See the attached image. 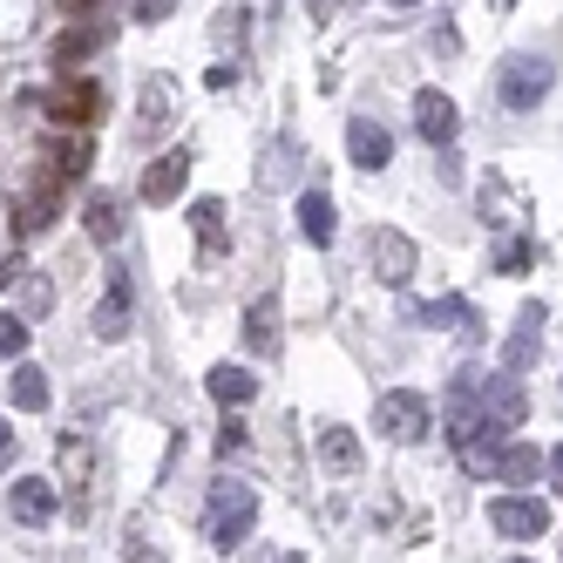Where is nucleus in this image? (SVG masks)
I'll return each instance as SVG.
<instances>
[{"label": "nucleus", "instance_id": "f3484780", "mask_svg": "<svg viewBox=\"0 0 563 563\" xmlns=\"http://www.w3.org/2000/svg\"><path fill=\"white\" fill-rule=\"evenodd\" d=\"M299 231H306V245H333L340 218H333V197L327 190H306L299 197Z\"/></svg>", "mask_w": 563, "mask_h": 563}, {"label": "nucleus", "instance_id": "aec40b11", "mask_svg": "<svg viewBox=\"0 0 563 563\" xmlns=\"http://www.w3.org/2000/svg\"><path fill=\"white\" fill-rule=\"evenodd\" d=\"M170 115H177V82L170 75H150L143 82V130H164Z\"/></svg>", "mask_w": 563, "mask_h": 563}, {"label": "nucleus", "instance_id": "20e7f679", "mask_svg": "<svg viewBox=\"0 0 563 563\" xmlns=\"http://www.w3.org/2000/svg\"><path fill=\"white\" fill-rule=\"evenodd\" d=\"M55 468H62V496H68V516H89L96 441H89V434H62V441H55Z\"/></svg>", "mask_w": 563, "mask_h": 563}, {"label": "nucleus", "instance_id": "f03ea898", "mask_svg": "<svg viewBox=\"0 0 563 563\" xmlns=\"http://www.w3.org/2000/svg\"><path fill=\"white\" fill-rule=\"evenodd\" d=\"M252 522H258V496L245 489V482H218L211 503H205V530H211V543H218V550L245 543Z\"/></svg>", "mask_w": 563, "mask_h": 563}, {"label": "nucleus", "instance_id": "393cba45", "mask_svg": "<svg viewBox=\"0 0 563 563\" xmlns=\"http://www.w3.org/2000/svg\"><path fill=\"white\" fill-rule=\"evenodd\" d=\"M421 327H462V340H482L475 312H468L462 299H434V306H421Z\"/></svg>", "mask_w": 563, "mask_h": 563}, {"label": "nucleus", "instance_id": "dca6fc26", "mask_svg": "<svg viewBox=\"0 0 563 563\" xmlns=\"http://www.w3.org/2000/svg\"><path fill=\"white\" fill-rule=\"evenodd\" d=\"M319 462H327L333 475H360V462H367V455H360V434L327 421V428H319Z\"/></svg>", "mask_w": 563, "mask_h": 563}, {"label": "nucleus", "instance_id": "e433bc0d", "mask_svg": "<svg viewBox=\"0 0 563 563\" xmlns=\"http://www.w3.org/2000/svg\"><path fill=\"white\" fill-rule=\"evenodd\" d=\"M489 8H496V14H503V8H516V0H489Z\"/></svg>", "mask_w": 563, "mask_h": 563}, {"label": "nucleus", "instance_id": "4468645a", "mask_svg": "<svg viewBox=\"0 0 563 563\" xmlns=\"http://www.w3.org/2000/svg\"><path fill=\"white\" fill-rule=\"evenodd\" d=\"M482 218H503V231H522L530 224V205H522V190H509V177H496L489 170V184H482Z\"/></svg>", "mask_w": 563, "mask_h": 563}, {"label": "nucleus", "instance_id": "6e6552de", "mask_svg": "<svg viewBox=\"0 0 563 563\" xmlns=\"http://www.w3.org/2000/svg\"><path fill=\"white\" fill-rule=\"evenodd\" d=\"M537 346H543V299H522L516 327H509V340H503V367H509V374H530V367H537Z\"/></svg>", "mask_w": 563, "mask_h": 563}, {"label": "nucleus", "instance_id": "f257e3e1", "mask_svg": "<svg viewBox=\"0 0 563 563\" xmlns=\"http://www.w3.org/2000/svg\"><path fill=\"white\" fill-rule=\"evenodd\" d=\"M374 428H380V441H428L434 400H428L421 387H387V394L374 400Z\"/></svg>", "mask_w": 563, "mask_h": 563}, {"label": "nucleus", "instance_id": "0eeeda50", "mask_svg": "<svg viewBox=\"0 0 563 563\" xmlns=\"http://www.w3.org/2000/svg\"><path fill=\"white\" fill-rule=\"evenodd\" d=\"M482 415H489V428H522V415H530V394H522V374H496V380H482Z\"/></svg>", "mask_w": 563, "mask_h": 563}, {"label": "nucleus", "instance_id": "f704fd0d", "mask_svg": "<svg viewBox=\"0 0 563 563\" xmlns=\"http://www.w3.org/2000/svg\"><path fill=\"white\" fill-rule=\"evenodd\" d=\"M550 489H556V496H563V449H556V455H550Z\"/></svg>", "mask_w": 563, "mask_h": 563}, {"label": "nucleus", "instance_id": "39448f33", "mask_svg": "<svg viewBox=\"0 0 563 563\" xmlns=\"http://www.w3.org/2000/svg\"><path fill=\"white\" fill-rule=\"evenodd\" d=\"M489 530H496V537H516V543H522V537H543V530H550V503L530 496V489L496 496V503H489Z\"/></svg>", "mask_w": 563, "mask_h": 563}, {"label": "nucleus", "instance_id": "b1692460", "mask_svg": "<svg viewBox=\"0 0 563 563\" xmlns=\"http://www.w3.org/2000/svg\"><path fill=\"white\" fill-rule=\"evenodd\" d=\"M190 231H197L205 252H224V205H218V197H197V205H190Z\"/></svg>", "mask_w": 563, "mask_h": 563}, {"label": "nucleus", "instance_id": "2eb2a0df", "mask_svg": "<svg viewBox=\"0 0 563 563\" xmlns=\"http://www.w3.org/2000/svg\"><path fill=\"white\" fill-rule=\"evenodd\" d=\"M130 333V272H109V299L96 306V340H123Z\"/></svg>", "mask_w": 563, "mask_h": 563}, {"label": "nucleus", "instance_id": "423d86ee", "mask_svg": "<svg viewBox=\"0 0 563 563\" xmlns=\"http://www.w3.org/2000/svg\"><path fill=\"white\" fill-rule=\"evenodd\" d=\"M367 265H374V278H380V286H408V278H415V238L408 231H394V224H380L374 238H367Z\"/></svg>", "mask_w": 563, "mask_h": 563}, {"label": "nucleus", "instance_id": "5701e85b", "mask_svg": "<svg viewBox=\"0 0 563 563\" xmlns=\"http://www.w3.org/2000/svg\"><path fill=\"white\" fill-rule=\"evenodd\" d=\"M8 394H14V408H21V415H42V408H48V374L21 360V367H14V380H8Z\"/></svg>", "mask_w": 563, "mask_h": 563}, {"label": "nucleus", "instance_id": "2f4dec72", "mask_svg": "<svg viewBox=\"0 0 563 563\" xmlns=\"http://www.w3.org/2000/svg\"><path fill=\"white\" fill-rule=\"evenodd\" d=\"M14 455H21V434L0 421V468H14Z\"/></svg>", "mask_w": 563, "mask_h": 563}, {"label": "nucleus", "instance_id": "cd10ccee", "mask_svg": "<svg viewBox=\"0 0 563 563\" xmlns=\"http://www.w3.org/2000/svg\"><path fill=\"white\" fill-rule=\"evenodd\" d=\"M21 353H27V327L14 312H0V360H21Z\"/></svg>", "mask_w": 563, "mask_h": 563}, {"label": "nucleus", "instance_id": "a878e982", "mask_svg": "<svg viewBox=\"0 0 563 563\" xmlns=\"http://www.w3.org/2000/svg\"><path fill=\"white\" fill-rule=\"evenodd\" d=\"M48 170H55L62 184H75V177L89 170V143H82V136H75V143H55V156H48Z\"/></svg>", "mask_w": 563, "mask_h": 563}, {"label": "nucleus", "instance_id": "c85d7f7f", "mask_svg": "<svg viewBox=\"0 0 563 563\" xmlns=\"http://www.w3.org/2000/svg\"><path fill=\"white\" fill-rule=\"evenodd\" d=\"M245 449H252L245 421H224V428H218V455H245Z\"/></svg>", "mask_w": 563, "mask_h": 563}, {"label": "nucleus", "instance_id": "bb28decb", "mask_svg": "<svg viewBox=\"0 0 563 563\" xmlns=\"http://www.w3.org/2000/svg\"><path fill=\"white\" fill-rule=\"evenodd\" d=\"M89 48H96V27H68L62 42H55V62H62V68H75V62H82Z\"/></svg>", "mask_w": 563, "mask_h": 563}, {"label": "nucleus", "instance_id": "7ed1b4c3", "mask_svg": "<svg viewBox=\"0 0 563 563\" xmlns=\"http://www.w3.org/2000/svg\"><path fill=\"white\" fill-rule=\"evenodd\" d=\"M550 82H556V68L543 62V55H509L503 68H496V102L503 109H537L543 96H550Z\"/></svg>", "mask_w": 563, "mask_h": 563}, {"label": "nucleus", "instance_id": "9b49d317", "mask_svg": "<svg viewBox=\"0 0 563 563\" xmlns=\"http://www.w3.org/2000/svg\"><path fill=\"white\" fill-rule=\"evenodd\" d=\"M48 115H55L62 130H89L96 115H102V82H89V75H82V82H68V89H55Z\"/></svg>", "mask_w": 563, "mask_h": 563}, {"label": "nucleus", "instance_id": "72a5a7b5", "mask_svg": "<svg viewBox=\"0 0 563 563\" xmlns=\"http://www.w3.org/2000/svg\"><path fill=\"white\" fill-rule=\"evenodd\" d=\"M14 278H21V258H0V292H8Z\"/></svg>", "mask_w": 563, "mask_h": 563}, {"label": "nucleus", "instance_id": "4be33fe9", "mask_svg": "<svg viewBox=\"0 0 563 563\" xmlns=\"http://www.w3.org/2000/svg\"><path fill=\"white\" fill-rule=\"evenodd\" d=\"M537 468H543V462H537V449H530V441H509V449L496 455V475L509 482V489H530V482H537Z\"/></svg>", "mask_w": 563, "mask_h": 563}, {"label": "nucleus", "instance_id": "473e14b6", "mask_svg": "<svg viewBox=\"0 0 563 563\" xmlns=\"http://www.w3.org/2000/svg\"><path fill=\"white\" fill-rule=\"evenodd\" d=\"M306 14H312V21H333V14H340V0H306Z\"/></svg>", "mask_w": 563, "mask_h": 563}, {"label": "nucleus", "instance_id": "7c9ffc66", "mask_svg": "<svg viewBox=\"0 0 563 563\" xmlns=\"http://www.w3.org/2000/svg\"><path fill=\"white\" fill-rule=\"evenodd\" d=\"M130 14L150 27V21H170V14H177V0H130Z\"/></svg>", "mask_w": 563, "mask_h": 563}, {"label": "nucleus", "instance_id": "ddd939ff", "mask_svg": "<svg viewBox=\"0 0 563 563\" xmlns=\"http://www.w3.org/2000/svg\"><path fill=\"white\" fill-rule=\"evenodd\" d=\"M346 150H353V164H360V170H387V156H394V136L374 123V115H353V130H346Z\"/></svg>", "mask_w": 563, "mask_h": 563}, {"label": "nucleus", "instance_id": "a211bd4d", "mask_svg": "<svg viewBox=\"0 0 563 563\" xmlns=\"http://www.w3.org/2000/svg\"><path fill=\"white\" fill-rule=\"evenodd\" d=\"M245 353H278V306L272 299H252L245 306Z\"/></svg>", "mask_w": 563, "mask_h": 563}, {"label": "nucleus", "instance_id": "1a4fd4ad", "mask_svg": "<svg viewBox=\"0 0 563 563\" xmlns=\"http://www.w3.org/2000/svg\"><path fill=\"white\" fill-rule=\"evenodd\" d=\"M190 184V150H164V156H150V170H143V205H177Z\"/></svg>", "mask_w": 563, "mask_h": 563}, {"label": "nucleus", "instance_id": "9d476101", "mask_svg": "<svg viewBox=\"0 0 563 563\" xmlns=\"http://www.w3.org/2000/svg\"><path fill=\"white\" fill-rule=\"evenodd\" d=\"M415 130H421V143L449 150V143H455V130H462V115H455V102L441 96V89H421V96H415Z\"/></svg>", "mask_w": 563, "mask_h": 563}, {"label": "nucleus", "instance_id": "412c9836", "mask_svg": "<svg viewBox=\"0 0 563 563\" xmlns=\"http://www.w3.org/2000/svg\"><path fill=\"white\" fill-rule=\"evenodd\" d=\"M82 218H89V238H96V245H115V238H123V197H102V190H96Z\"/></svg>", "mask_w": 563, "mask_h": 563}, {"label": "nucleus", "instance_id": "c756f323", "mask_svg": "<svg viewBox=\"0 0 563 563\" xmlns=\"http://www.w3.org/2000/svg\"><path fill=\"white\" fill-rule=\"evenodd\" d=\"M530 258H537V252H530V238H516V245H503V252H496V265H503V272H530Z\"/></svg>", "mask_w": 563, "mask_h": 563}, {"label": "nucleus", "instance_id": "6ab92c4d", "mask_svg": "<svg viewBox=\"0 0 563 563\" xmlns=\"http://www.w3.org/2000/svg\"><path fill=\"white\" fill-rule=\"evenodd\" d=\"M205 387H211L218 408H245V400L258 394V380H252L245 367H211V380H205Z\"/></svg>", "mask_w": 563, "mask_h": 563}, {"label": "nucleus", "instance_id": "c9c22d12", "mask_svg": "<svg viewBox=\"0 0 563 563\" xmlns=\"http://www.w3.org/2000/svg\"><path fill=\"white\" fill-rule=\"evenodd\" d=\"M387 8H421V0H387Z\"/></svg>", "mask_w": 563, "mask_h": 563}, {"label": "nucleus", "instance_id": "f8f14e48", "mask_svg": "<svg viewBox=\"0 0 563 563\" xmlns=\"http://www.w3.org/2000/svg\"><path fill=\"white\" fill-rule=\"evenodd\" d=\"M8 509H14V522H27V530H42V522H55V482H42V475H21L14 489H8Z\"/></svg>", "mask_w": 563, "mask_h": 563}]
</instances>
